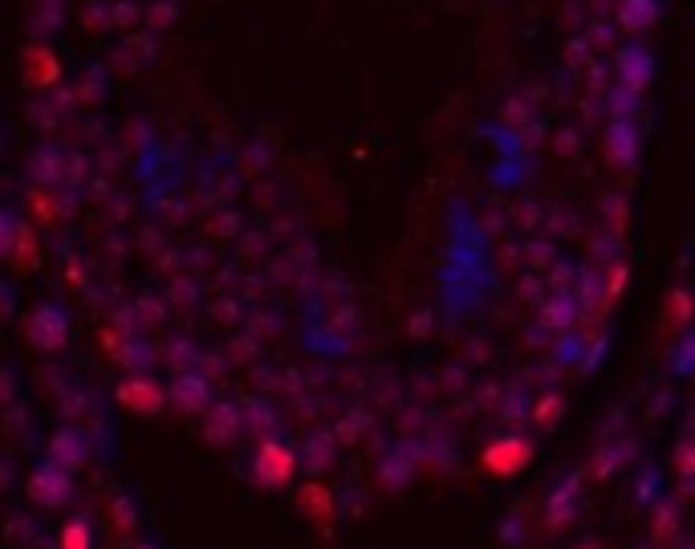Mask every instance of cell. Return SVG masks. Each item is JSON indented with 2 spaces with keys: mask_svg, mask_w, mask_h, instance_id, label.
Returning <instances> with one entry per match:
<instances>
[{
  "mask_svg": "<svg viewBox=\"0 0 695 549\" xmlns=\"http://www.w3.org/2000/svg\"><path fill=\"white\" fill-rule=\"evenodd\" d=\"M74 497V472H66L53 460H41L29 476V501L37 509H61Z\"/></svg>",
  "mask_w": 695,
  "mask_h": 549,
  "instance_id": "6da1fadb",
  "label": "cell"
},
{
  "mask_svg": "<svg viewBox=\"0 0 695 549\" xmlns=\"http://www.w3.org/2000/svg\"><path fill=\"white\" fill-rule=\"evenodd\" d=\"M529 460H533V444H529L525 436H500V440H492V444L484 448V456H480L484 472H488V476H500V480H509V476L525 472Z\"/></svg>",
  "mask_w": 695,
  "mask_h": 549,
  "instance_id": "7a4b0ae2",
  "label": "cell"
},
{
  "mask_svg": "<svg viewBox=\"0 0 695 549\" xmlns=\"http://www.w3.org/2000/svg\"><path fill=\"white\" fill-rule=\"evenodd\" d=\"M252 468H257V480L261 484L285 488L293 480V472H297V452L289 444H281V440H265L261 452H257V460H252Z\"/></svg>",
  "mask_w": 695,
  "mask_h": 549,
  "instance_id": "3957f363",
  "label": "cell"
},
{
  "mask_svg": "<svg viewBox=\"0 0 695 549\" xmlns=\"http://www.w3.org/2000/svg\"><path fill=\"white\" fill-rule=\"evenodd\" d=\"M49 460L61 464L66 472H78V468L86 464V440H82L78 432H61V436L53 440V448H49Z\"/></svg>",
  "mask_w": 695,
  "mask_h": 549,
  "instance_id": "277c9868",
  "label": "cell"
},
{
  "mask_svg": "<svg viewBox=\"0 0 695 549\" xmlns=\"http://www.w3.org/2000/svg\"><path fill=\"white\" fill-rule=\"evenodd\" d=\"M37 322H41V330H33V342H37L41 350H53V346L66 342L70 326H66V318H61V314L53 310V305H45V310H37Z\"/></svg>",
  "mask_w": 695,
  "mask_h": 549,
  "instance_id": "5b68a950",
  "label": "cell"
},
{
  "mask_svg": "<svg viewBox=\"0 0 695 549\" xmlns=\"http://www.w3.org/2000/svg\"><path fill=\"white\" fill-rule=\"evenodd\" d=\"M301 509H305L313 521H330L334 501H330V493H326L322 484H305V488H301Z\"/></svg>",
  "mask_w": 695,
  "mask_h": 549,
  "instance_id": "8992f818",
  "label": "cell"
},
{
  "mask_svg": "<svg viewBox=\"0 0 695 549\" xmlns=\"http://www.w3.org/2000/svg\"><path fill=\"white\" fill-rule=\"evenodd\" d=\"M57 549H94V529H90V521H66V525H61Z\"/></svg>",
  "mask_w": 695,
  "mask_h": 549,
  "instance_id": "52a82bcc",
  "label": "cell"
},
{
  "mask_svg": "<svg viewBox=\"0 0 695 549\" xmlns=\"http://www.w3.org/2000/svg\"><path fill=\"white\" fill-rule=\"evenodd\" d=\"M159 399H163V395H159V391H155L151 383H143V379H139V383H126V387H122V403H126V407L151 411V407H159Z\"/></svg>",
  "mask_w": 695,
  "mask_h": 549,
  "instance_id": "ba28073f",
  "label": "cell"
},
{
  "mask_svg": "<svg viewBox=\"0 0 695 549\" xmlns=\"http://www.w3.org/2000/svg\"><path fill=\"white\" fill-rule=\"evenodd\" d=\"M570 517H574V488L561 484L557 493L549 497V525H565Z\"/></svg>",
  "mask_w": 695,
  "mask_h": 549,
  "instance_id": "9c48e42d",
  "label": "cell"
},
{
  "mask_svg": "<svg viewBox=\"0 0 695 549\" xmlns=\"http://www.w3.org/2000/svg\"><path fill=\"white\" fill-rule=\"evenodd\" d=\"M110 509H114V525L118 529H131L135 525V505H131V497H126V493H118Z\"/></svg>",
  "mask_w": 695,
  "mask_h": 549,
  "instance_id": "30bf717a",
  "label": "cell"
},
{
  "mask_svg": "<svg viewBox=\"0 0 695 549\" xmlns=\"http://www.w3.org/2000/svg\"><path fill=\"white\" fill-rule=\"evenodd\" d=\"M533 415H537V423H545V427H549V423H553V419L561 415V399H557V395H549V399H541V403L533 407Z\"/></svg>",
  "mask_w": 695,
  "mask_h": 549,
  "instance_id": "8fae6325",
  "label": "cell"
},
{
  "mask_svg": "<svg viewBox=\"0 0 695 549\" xmlns=\"http://www.w3.org/2000/svg\"><path fill=\"white\" fill-rule=\"evenodd\" d=\"M675 468H679L683 476H695V444H683V448H679V456H675Z\"/></svg>",
  "mask_w": 695,
  "mask_h": 549,
  "instance_id": "7c38bea8",
  "label": "cell"
}]
</instances>
